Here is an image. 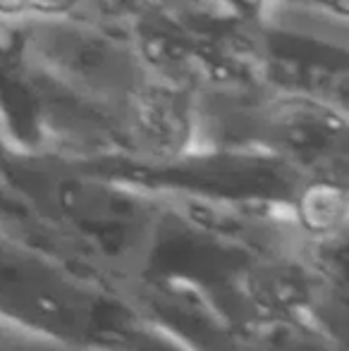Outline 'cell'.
Listing matches in <instances>:
<instances>
[{"label":"cell","mask_w":349,"mask_h":351,"mask_svg":"<svg viewBox=\"0 0 349 351\" xmlns=\"http://www.w3.org/2000/svg\"><path fill=\"white\" fill-rule=\"evenodd\" d=\"M0 320L103 351H191L127 296L0 230Z\"/></svg>","instance_id":"obj_1"},{"label":"cell","mask_w":349,"mask_h":351,"mask_svg":"<svg viewBox=\"0 0 349 351\" xmlns=\"http://www.w3.org/2000/svg\"><path fill=\"white\" fill-rule=\"evenodd\" d=\"M199 108L170 77L136 84L122 112V143L141 167H165L191 158L199 141Z\"/></svg>","instance_id":"obj_2"},{"label":"cell","mask_w":349,"mask_h":351,"mask_svg":"<svg viewBox=\"0 0 349 351\" xmlns=\"http://www.w3.org/2000/svg\"><path fill=\"white\" fill-rule=\"evenodd\" d=\"M0 351H103L96 347H84V344L62 342L46 335L29 332V330L14 328L0 320Z\"/></svg>","instance_id":"obj_3"},{"label":"cell","mask_w":349,"mask_h":351,"mask_svg":"<svg viewBox=\"0 0 349 351\" xmlns=\"http://www.w3.org/2000/svg\"><path fill=\"white\" fill-rule=\"evenodd\" d=\"M82 8V0H0L5 19H56Z\"/></svg>","instance_id":"obj_4"},{"label":"cell","mask_w":349,"mask_h":351,"mask_svg":"<svg viewBox=\"0 0 349 351\" xmlns=\"http://www.w3.org/2000/svg\"><path fill=\"white\" fill-rule=\"evenodd\" d=\"M93 14L106 22H139L151 10L154 0H82Z\"/></svg>","instance_id":"obj_5"}]
</instances>
